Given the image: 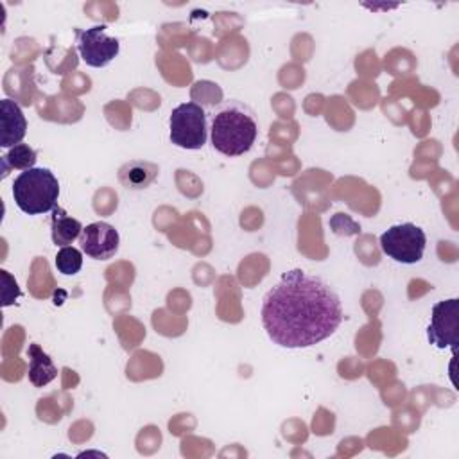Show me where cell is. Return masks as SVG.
Masks as SVG:
<instances>
[{"label": "cell", "instance_id": "6da1fadb", "mask_svg": "<svg viewBox=\"0 0 459 459\" xmlns=\"http://www.w3.org/2000/svg\"><path fill=\"white\" fill-rule=\"evenodd\" d=\"M262 325L281 348H308L328 339L342 321L337 292L319 276L290 269L262 299Z\"/></svg>", "mask_w": 459, "mask_h": 459}, {"label": "cell", "instance_id": "7a4b0ae2", "mask_svg": "<svg viewBox=\"0 0 459 459\" xmlns=\"http://www.w3.org/2000/svg\"><path fill=\"white\" fill-rule=\"evenodd\" d=\"M258 134V124L253 109L235 99L224 100L215 108L210 120V138L217 152L224 156H240L247 152Z\"/></svg>", "mask_w": 459, "mask_h": 459}, {"label": "cell", "instance_id": "3957f363", "mask_svg": "<svg viewBox=\"0 0 459 459\" xmlns=\"http://www.w3.org/2000/svg\"><path fill=\"white\" fill-rule=\"evenodd\" d=\"M59 197V181L50 169L32 167L16 176L13 183V199L27 215L47 213L56 208Z\"/></svg>", "mask_w": 459, "mask_h": 459}, {"label": "cell", "instance_id": "277c9868", "mask_svg": "<svg viewBox=\"0 0 459 459\" xmlns=\"http://www.w3.org/2000/svg\"><path fill=\"white\" fill-rule=\"evenodd\" d=\"M170 142L181 149H201L206 143L208 124L203 106L197 102H183L176 106L169 118Z\"/></svg>", "mask_w": 459, "mask_h": 459}, {"label": "cell", "instance_id": "5b68a950", "mask_svg": "<svg viewBox=\"0 0 459 459\" xmlns=\"http://www.w3.org/2000/svg\"><path fill=\"white\" fill-rule=\"evenodd\" d=\"M425 231L412 222L394 224L380 235L382 253L400 264L420 262L425 253Z\"/></svg>", "mask_w": 459, "mask_h": 459}, {"label": "cell", "instance_id": "8992f818", "mask_svg": "<svg viewBox=\"0 0 459 459\" xmlns=\"http://www.w3.org/2000/svg\"><path fill=\"white\" fill-rule=\"evenodd\" d=\"M104 29L106 25H93L86 30H77V50L88 66L102 68L118 56V39L108 36Z\"/></svg>", "mask_w": 459, "mask_h": 459}, {"label": "cell", "instance_id": "52a82bcc", "mask_svg": "<svg viewBox=\"0 0 459 459\" xmlns=\"http://www.w3.org/2000/svg\"><path fill=\"white\" fill-rule=\"evenodd\" d=\"M457 326H459V299L450 298L437 301L430 312V323L427 326V339L436 348L457 346Z\"/></svg>", "mask_w": 459, "mask_h": 459}, {"label": "cell", "instance_id": "ba28073f", "mask_svg": "<svg viewBox=\"0 0 459 459\" xmlns=\"http://www.w3.org/2000/svg\"><path fill=\"white\" fill-rule=\"evenodd\" d=\"M79 244L86 256L93 260H109L118 251L120 237L111 224L97 221L82 228L79 235Z\"/></svg>", "mask_w": 459, "mask_h": 459}, {"label": "cell", "instance_id": "9c48e42d", "mask_svg": "<svg viewBox=\"0 0 459 459\" xmlns=\"http://www.w3.org/2000/svg\"><path fill=\"white\" fill-rule=\"evenodd\" d=\"M0 127H2L0 145L4 149H11V147L22 143V140L27 133L25 115H23L22 108L11 99L0 100Z\"/></svg>", "mask_w": 459, "mask_h": 459}, {"label": "cell", "instance_id": "30bf717a", "mask_svg": "<svg viewBox=\"0 0 459 459\" xmlns=\"http://www.w3.org/2000/svg\"><path fill=\"white\" fill-rule=\"evenodd\" d=\"M160 167L145 160H131L118 169V181L131 190L147 188L158 176Z\"/></svg>", "mask_w": 459, "mask_h": 459}, {"label": "cell", "instance_id": "8fae6325", "mask_svg": "<svg viewBox=\"0 0 459 459\" xmlns=\"http://www.w3.org/2000/svg\"><path fill=\"white\" fill-rule=\"evenodd\" d=\"M29 357V382L34 387H45L57 377V368L54 366L48 353L43 351V348L36 342L29 344L27 348Z\"/></svg>", "mask_w": 459, "mask_h": 459}, {"label": "cell", "instance_id": "7c38bea8", "mask_svg": "<svg viewBox=\"0 0 459 459\" xmlns=\"http://www.w3.org/2000/svg\"><path fill=\"white\" fill-rule=\"evenodd\" d=\"M50 231H52V242L56 246H68L72 244L75 238H79L81 231H82V224L70 217L63 208H54L52 210V219H50Z\"/></svg>", "mask_w": 459, "mask_h": 459}, {"label": "cell", "instance_id": "4fadbf2b", "mask_svg": "<svg viewBox=\"0 0 459 459\" xmlns=\"http://www.w3.org/2000/svg\"><path fill=\"white\" fill-rule=\"evenodd\" d=\"M36 163V151L29 147L27 143H18L9 149L5 156H2V178L7 176L9 169H20V170H29Z\"/></svg>", "mask_w": 459, "mask_h": 459}, {"label": "cell", "instance_id": "5bb4252c", "mask_svg": "<svg viewBox=\"0 0 459 459\" xmlns=\"http://www.w3.org/2000/svg\"><path fill=\"white\" fill-rule=\"evenodd\" d=\"M56 267L65 276H74L82 267V253L74 246H65L56 255Z\"/></svg>", "mask_w": 459, "mask_h": 459}, {"label": "cell", "instance_id": "9a60e30c", "mask_svg": "<svg viewBox=\"0 0 459 459\" xmlns=\"http://www.w3.org/2000/svg\"><path fill=\"white\" fill-rule=\"evenodd\" d=\"M2 273V280H4V290H2V305L4 307H9V305H13L14 303V299L16 298H20V289H18V283H16V280L5 271V269H2L0 271Z\"/></svg>", "mask_w": 459, "mask_h": 459}]
</instances>
